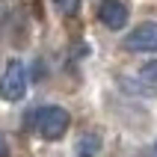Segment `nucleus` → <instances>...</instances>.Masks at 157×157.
<instances>
[{
	"label": "nucleus",
	"mask_w": 157,
	"mask_h": 157,
	"mask_svg": "<svg viewBox=\"0 0 157 157\" xmlns=\"http://www.w3.org/2000/svg\"><path fill=\"white\" fill-rule=\"evenodd\" d=\"M53 6L59 9L62 15H77V9H80V0H53Z\"/></svg>",
	"instance_id": "nucleus-5"
},
{
	"label": "nucleus",
	"mask_w": 157,
	"mask_h": 157,
	"mask_svg": "<svg viewBox=\"0 0 157 157\" xmlns=\"http://www.w3.org/2000/svg\"><path fill=\"white\" fill-rule=\"evenodd\" d=\"M128 18H131V12H128V6H124L122 0H101V6H98V21H101L104 27H110V30H124Z\"/></svg>",
	"instance_id": "nucleus-4"
},
{
	"label": "nucleus",
	"mask_w": 157,
	"mask_h": 157,
	"mask_svg": "<svg viewBox=\"0 0 157 157\" xmlns=\"http://www.w3.org/2000/svg\"><path fill=\"white\" fill-rule=\"evenodd\" d=\"M124 48L128 51H157V21H142L140 27H133L131 33L124 36Z\"/></svg>",
	"instance_id": "nucleus-3"
},
{
	"label": "nucleus",
	"mask_w": 157,
	"mask_h": 157,
	"mask_svg": "<svg viewBox=\"0 0 157 157\" xmlns=\"http://www.w3.org/2000/svg\"><path fill=\"white\" fill-rule=\"evenodd\" d=\"M27 86H30V80H27L24 62L12 59L6 65V71H3V77H0V98L9 101V104H18V101H24Z\"/></svg>",
	"instance_id": "nucleus-2"
},
{
	"label": "nucleus",
	"mask_w": 157,
	"mask_h": 157,
	"mask_svg": "<svg viewBox=\"0 0 157 157\" xmlns=\"http://www.w3.org/2000/svg\"><path fill=\"white\" fill-rule=\"evenodd\" d=\"M0 157H9V145H6V136L0 133Z\"/></svg>",
	"instance_id": "nucleus-6"
},
{
	"label": "nucleus",
	"mask_w": 157,
	"mask_h": 157,
	"mask_svg": "<svg viewBox=\"0 0 157 157\" xmlns=\"http://www.w3.org/2000/svg\"><path fill=\"white\" fill-rule=\"evenodd\" d=\"M68 124H71V116L62 107H42V110L33 113V128L42 140H59V136H65Z\"/></svg>",
	"instance_id": "nucleus-1"
},
{
	"label": "nucleus",
	"mask_w": 157,
	"mask_h": 157,
	"mask_svg": "<svg viewBox=\"0 0 157 157\" xmlns=\"http://www.w3.org/2000/svg\"><path fill=\"white\" fill-rule=\"evenodd\" d=\"M154 151H157V145H154Z\"/></svg>",
	"instance_id": "nucleus-7"
}]
</instances>
